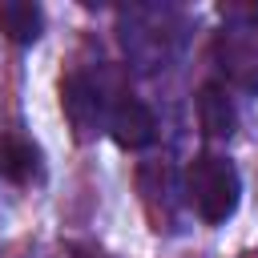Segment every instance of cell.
Listing matches in <instances>:
<instances>
[{
  "label": "cell",
  "mask_w": 258,
  "mask_h": 258,
  "mask_svg": "<svg viewBox=\"0 0 258 258\" xmlns=\"http://www.w3.org/2000/svg\"><path fill=\"white\" fill-rule=\"evenodd\" d=\"M185 198L198 210V218L210 226H222L226 218H234L238 198H242V177L234 161L218 153H198L185 169Z\"/></svg>",
  "instance_id": "1"
},
{
  "label": "cell",
  "mask_w": 258,
  "mask_h": 258,
  "mask_svg": "<svg viewBox=\"0 0 258 258\" xmlns=\"http://www.w3.org/2000/svg\"><path fill=\"white\" fill-rule=\"evenodd\" d=\"M218 60L242 89H258V12H238L218 32Z\"/></svg>",
  "instance_id": "2"
},
{
  "label": "cell",
  "mask_w": 258,
  "mask_h": 258,
  "mask_svg": "<svg viewBox=\"0 0 258 258\" xmlns=\"http://www.w3.org/2000/svg\"><path fill=\"white\" fill-rule=\"evenodd\" d=\"M60 105H64V117H69V125L77 129V137H81V141H85V137H93V133L105 125L101 89H97L89 77H81V73H73V77H64V81H60Z\"/></svg>",
  "instance_id": "3"
},
{
  "label": "cell",
  "mask_w": 258,
  "mask_h": 258,
  "mask_svg": "<svg viewBox=\"0 0 258 258\" xmlns=\"http://www.w3.org/2000/svg\"><path fill=\"white\" fill-rule=\"evenodd\" d=\"M105 129H109V137H113L121 149H145V145L153 141V133H157V121H153L149 105L125 97V101L105 117Z\"/></svg>",
  "instance_id": "4"
},
{
  "label": "cell",
  "mask_w": 258,
  "mask_h": 258,
  "mask_svg": "<svg viewBox=\"0 0 258 258\" xmlns=\"http://www.w3.org/2000/svg\"><path fill=\"white\" fill-rule=\"evenodd\" d=\"M198 121H202V133L214 137V141H226L238 129V109H234L226 85L210 81V85L198 89Z\"/></svg>",
  "instance_id": "5"
},
{
  "label": "cell",
  "mask_w": 258,
  "mask_h": 258,
  "mask_svg": "<svg viewBox=\"0 0 258 258\" xmlns=\"http://www.w3.org/2000/svg\"><path fill=\"white\" fill-rule=\"evenodd\" d=\"M0 32L12 44H32L44 32V8L32 0H4L0 4Z\"/></svg>",
  "instance_id": "6"
},
{
  "label": "cell",
  "mask_w": 258,
  "mask_h": 258,
  "mask_svg": "<svg viewBox=\"0 0 258 258\" xmlns=\"http://www.w3.org/2000/svg\"><path fill=\"white\" fill-rule=\"evenodd\" d=\"M36 173H40L36 145L24 137H4L0 141V177H8L12 185H28Z\"/></svg>",
  "instance_id": "7"
}]
</instances>
